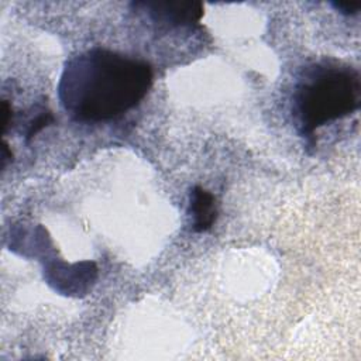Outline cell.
<instances>
[{"instance_id":"52a82bcc","label":"cell","mask_w":361,"mask_h":361,"mask_svg":"<svg viewBox=\"0 0 361 361\" xmlns=\"http://www.w3.org/2000/svg\"><path fill=\"white\" fill-rule=\"evenodd\" d=\"M331 6L334 7V10H337L344 16H354L360 11V7H361L360 3H343V1H333Z\"/></svg>"},{"instance_id":"5b68a950","label":"cell","mask_w":361,"mask_h":361,"mask_svg":"<svg viewBox=\"0 0 361 361\" xmlns=\"http://www.w3.org/2000/svg\"><path fill=\"white\" fill-rule=\"evenodd\" d=\"M192 217V230L203 233L212 228L217 219L216 197L202 186H195L189 193V209Z\"/></svg>"},{"instance_id":"8992f818","label":"cell","mask_w":361,"mask_h":361,"mask_svg":"<svg viewBox=\"0 0 361 361\" xmlns=\"http://www.w3.org/2000/svg\"><path fill=\"white\" fill-rule=\"evenodd\" d=\"M54 118L51 116L49 111L47 110H41L30 123H28V128L25 131L27 138H31L32 135H35L39 130H42L44 127H47L49 123H52Z\"/></svg>"},{"instance_id":"7a4b0ae2","label":"cell","mask_w":361,"mask_h":361,"mask_svg":"<svg viewBox=\"0 0 361 361\" xmlns=\"http://www.w3.org/2000/svg\"><path fill=\"white\" fill-rule=\"evenodd\" d=\"M360 73L334 61H323L303 69L293 97L292 111L299 133L312 138L313 133L360 107Z\"/></svg>"},{"instance_id":"6da1fadb","label":"cell","mask_w":361,"mask_h":361,"mask_svg":"<svg viewBox=\"0 0 361 361\" xmlns=\"http://www.w3.org/2000/svg\"><path fill=\"white\" fill-rule=\"evenodd\" d=\"M151 85L152 69L145 61L92 48L65 63L58 97L73 120L100 123L138 106Z\"/></svg>"},{"instance_id":"277c9868","label":"cell","mask_w":361,"mask_h":361,"mask_svg":"<svg viewBox=\"0 0 361 361\" xmlns=\"http://www.w3.org/2000/svg\"><path fill=\"white\" fill-rule=\"evenodd\" d=\"M97 276V267L92 261L76 264L52 262L45 267L44 278L49 286L65 296H80L92 288Z\"/></svg>"},{"instance_id":"3957f363","label":"cell","mask_w":361,"mask_h":361,"mask_svg":"<svg viewBox=\"0 0 361 361\" xmlns=\"http://www.w3.org/2000/svg\"><path fill=\"white\" fill-rule=\"evenodd\" d=\"M131 7L142 11L159 28L195 25L204 14L199 1H134Z\"/></svg>"}]
</instances>
